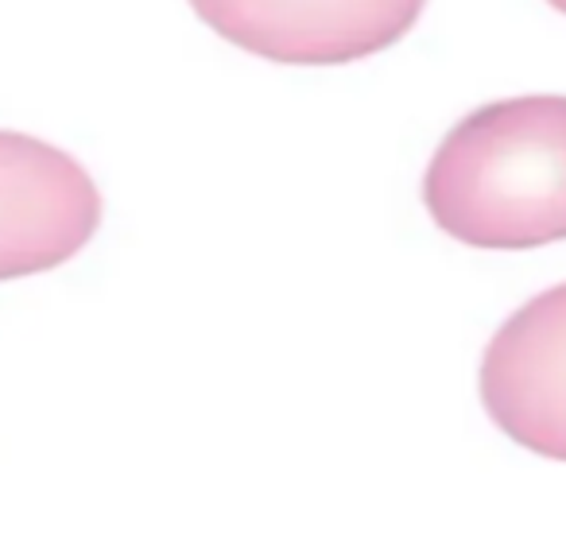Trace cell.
I'll return each mask as SVG.
<instances>
[{
  "label": "cell",
  "instance_id": "3957f363",
  "mask_svg": "<svg viewBox=\"0 0 566 558\" xmlns=\"http://www.w3.org/2000/svg\"><path fill=\"white\" fill-rule=\"evenodd\" d=\"M102 225V194L74 156L0 128V280L66 264Z\"/></svg>",
  "mask_w": 566,
  "mask_h": 558
},
{
  "label": "cell",
  "instance_id": "7a4b0ae2",
  "mask_svg": "<svg viewBox=\"0 0 566 558\" xmlns=\"http://www.w3.org/2000/svg\"><path fill=\"white\" fill-rule=\"evenodd\" d=\"M427 0H190L233 48L283 66H342L400 43Z\"/></svg>",
  "mask_w": 566,
  "mask_h": 558
},
{
  "label": "cell",
  "instance_id": "6da1fadb",
  "mask_svg": "<svg viewBox=\"0 0 566 558\" xmlns=\"http://www.w3.org/2000/svg\"><path fill=\"white\" fill-rule=\"evenodd\" d=\"M423 202L470 249L566 241V97H509L462 117L427 167Z\"/></svg>",
  "mask_w": 566,
  "mask_h": 558
},
{
  "label": "cell",
  "instance_id": "277c9868",
  "mask_svg": "<svg viewBox=\"0 0 566 558\" xmlns=\"http://www.w3.org/2000/svg\"><path fill=\"white\" fill-rule=\"evenodd\" d=\"M481 403L512 442L566 462V284L527 299L493 334Z\"/></svg>",
  "mask_w": 566,
  "mask_h": 558
},
{
  "label": "cell",
  "instance_id": "5b68a950",
  "mask_svg": "<svg viewBox=\"0 0 566 558\" xmlns=\"http://www.w3.org/2000/svg\"><path fill=\"white\" fill-rule=\"evenodd\" d=\"M547 4H551V9H558V12L566 17V0H547Z\"/></svg>",
  "mask_w": 566,
  "mask_h": 558
}]
</instances>
